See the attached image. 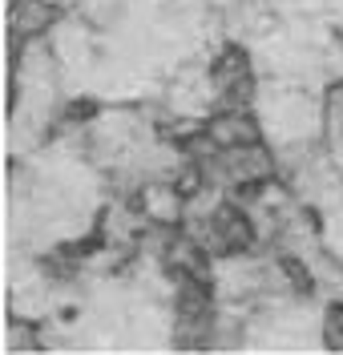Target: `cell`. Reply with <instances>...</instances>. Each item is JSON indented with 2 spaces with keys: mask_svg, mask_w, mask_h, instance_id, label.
Wrapping results in <instances>:
<instances>
[{
  "mask_svg": "<svg viewBox=\"0 0 343 355\" xmlns=\"http://www.w3.org/2000/svg\"><path fill=\"white\" fill-rule=\"evenodd\" d=\"M61 21H65V8H57L53 0H8V41H12V49L53 37V28Z\"/></svg>",
  "mask_w": 343,
  "mask_h": 355,
  "instance_id": "cell-1",
  "label": "cell"
},
{
  "mask_svg": "<svg viewBox=\"0 0 343 355\" xmlns=\"http://www.w3.org/2000/svg\"><path fill=\"white\" fill-rule=\"evenodd\" d=\"M319 343L327 352H343V299H331L319 319Z\"/></svg>",
  "mask_w": 343,
  "mask_h": 355,
  "instance_id": "cell-2",
  "label": "cell"
}]
</instances>
